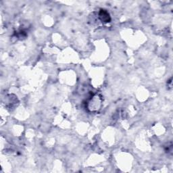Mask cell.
I'll use <instances>...</instances> for the list:
<instances>
[{
	"instance_id": "cell-1",
	"label": "cell",
	"mask_w": 173,
	"mask_h": 173,
	"mask_svg": "<svg viewBox=\"0 0 173 173\" xmlns=\"http://www.w3.org/2000/svg\"><path fill=\"white\" fill-rule=\"evenodd\" d=\"M99 18L102 22H109L110 21V16L106 10H101L99 12Z\"/></svg>"
}]
</instances>
